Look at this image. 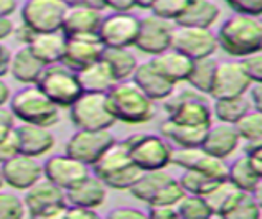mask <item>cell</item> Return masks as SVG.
<instances>
[{"label": "cell", "mask_w": 262, "mask_h": 219, "mask_svg": "<svg viewBox=\"0 0 262 219\" xmlns=\"http://www.w3.org/2000/svg\"><path fill=\"white\" fill-rule=\"evenodd\" d=\"M251 86L252 81L241 61H218L213 84L209 89V97L221 99V97L243 96L249 93Z\"/></svg>", "instance_id": "16"}, {"label": "cell", "mask_w": 262, "mask_h": 219, "mask_svg": "<svg viewBox=\"0 0 262 219\" xmlns=\"http://www.w3.org/2000/svg\"><path fill=\"white\" fill-rule=\"evenodd\" d=\"M140 18L132 12H112L104 15L97 36L106 48H134Z\"/></svg>", "instance_id": "12"}, {"label": "cell", "mask_w": 262, "mask_h": 219, "mask_svg": "<svg viewBox=\"0 0 262 219\" xmlns=\"http://www.w3.org/2000/svg\"><path fill=\"white\" fill-rule=\"evenodd\" d=\"M216 66H218V61H216L213 56L193 59L190 74H188V78H186L188 86L209 96V89H211V84H213Z\"/></svg>", "instance_id": "35"}, {"label": "cell", "mask_w": 262, "mask_h": 219, "mask_svg": "<svg viewBox=\"0 0 262 219\" xmlns=\"http://www.w3.org/2000/svg\"><path fill=\"white\" fill-rule=\"evenodd\" d=\"M10 59H12V51L9 50V47H5L4 41H0V78L9 74Z\"/></svg>", "instance_id": "52"}, {"label": "cell", "mask_w": 262, "mask_h": 219, "mask_svg": "<svg viewBox=\"0 0 262 219\" xmlns=\"http://www.w3.org/2000/svg\"><path fill=\"white\" fill-rule=\"evenodd\" d=\"M234 13L262 17V0H224Z\"/></svg>", "instance_id": "43"}, {"label": "cell", "mask_w": 262, "mask_h": 219, "mask_svg": "<svg viewBox=\"0 0 262 219\" xmlns=\"http://www.w3.org/2000/svg\"><path fill=\"white\" fill-rule=\"evenodd\" d=\"M64 217H74V219H97V217H99V213H97V209H93V208L68 205V208H66V213H64Z\"/></svg>", "instance_id": "50"}, {"label": "cell", "mask_w": 262, "mask_h": 219, "mask_svg": "<svg viewBox=\"0 0 262 219\" xmlns=\"http://www.w3.org/2000/svg\"><path fill=\"white\" fill-rule=\"evenodd\" d=\"M35 33H36L35 30H32L28 25H25V24H20L18 27H15V32H13L15 38H17L21 45H28L30 40L33 38Z\"/></svg>", "instance_id": "53"}, {"label": "cell", "mask_w": 262, "mask_h": 219, "mask_svg": "<svg viewBox=\"0 0 262 219\" xmlns=\"http://www.w3.org/2000/svg\"><path fill=\"white\" fill-rule=\"evenodd\" d=\"M66 4L74 7H89V9H96V10L106 9L104 0H66Z\"/></svg>", "instance_id": "56"}, {"label": "cell", "mask_w": 262, "mask_h": 219, "mask_svg": "<svg viewBox=\"0 0 262 219\" xmlns=\"http://www.w3.org/2000/svg\"><path fill=\"white\" fill-rule=\"evenodd\" d=\"M137 2V9H144V10H150L155 0H136Z\"/></svg>", "instance_id": "60"}, {"label": "cell", "mask_w": 262, "mask_h": 219, "mask_svg": "<svg viewBox=\"0 0 262 219\" xmlns=\"http://www.w3.org/2000/svg\"><path fill=\"white\" fill-rule=\"evenodd\" d=\"M27 47L45 66L61 63L66 47V35L61 30L59 32H36Z\"/></svg>", "instance_id": "27"}, {"label": "cell", "mask_w": 262, "mask_h": 219, "mask_svg": "<svg viewBox=\"0 0 262 219\" xmlns=\"http://www.w3.org/2000/svg\"><path fill=\"white\" fill-rule=\"evenodd\" d=\"M178 181L185 190V193L206 196L221 180L214 178V177H209V175H206V173H201L196 170H183L182 177L178 178Z\"/></svg>", "instance_id": "37"}, {"label": "cell", "mask_w": 262, "mask_h": 219, "mask_svg": "<svg viewBox=\"0 0 262 219\" xmlns=\"http://www.w3.org/2000/svg\"><path fill=\"white\" fill-rule=\"evenodd\" d=\"M251 194L254 196V200L257 201V205H259V206H260V209H262V177L257 180V183H256V186L252 188Z\"/></svg>", "instance_id": "59"}, {"label": "cell", "mask_w": 262, "mask_h": 219, "mask_svg": "<svg viewBox=\"0 0 262 219\" xmlns=\"http://www.w3.org/2000/svg\"><path fill=\"white\" fill-rule=\"evenodd\" d=\"M218 47L233 58H246L262 50V18L234 13L216 32Z\"/></svg>", "instance_id": "1"}, {"label": "cell", "mask_w": 262, "mask_h": 219, "mask_svg": "<svg viewBox=\"0 0 262 219\" xmlns=\"http://www.w3.org/2000/svg\"><path fill=\"white\" fill-rule=\"evenodd\" d=\"M206 129L180 124L177 120L167 117L160 125V135L177 147H198L203 143Z\"/></svg>", "instance_id": "31"}, {"label": "cell", "mask_w": 262, "mask_h": 219, "mask_svg": "<svg viewBox=\"0 0 262 219\" xmlns=\"http://www.w3.org/2000/svg\"><path fill=\"white\" fill-rule=\"evenodd\" d=\"M15 154H18V143H17V137H15V129H13V132L9 137L0 142V165L9 160Z\"/></svg>", "instance_id": "48"}, {"label": "cell", "mask_w": 262, "mask_h": 219, "mask_svg": "<svg viewBox=\"0 0 262 219\" xmlns=\"http://www.w3.org/2000/svg\"><path fill=\"white\" fill-rule=\"evenodd\" d=\"M171 165L183 170H196L218 180L228 178V163L198 147H178L171 150Z\"/></svg>", "instance_id": "17"}, {"label": "cell", "mask_w": 262, "mask_h": 219, "mask_svg": "<svg viewBox=\"0 0 262 219\" xmlns=\"http://www.w3.org/2000/svg\"><path fill=\"white\" fill-rule=\"evenodd\" d=\"M24 216H27L24 198L0 188V219H20Z\"/></svg>", "instance_id": "41"}, {"label": "cell", "mask_w": 262, "mask_h": 219, "mask_svg": "<svg viewBox=\"0 0 262 219\" xmlns=\"http://www.w3.org/2000/svg\"><path fill=\"white\" fill-rule=\"evenodd\" d=\"M66 10V0H25L20 18L35 32H59Z\"/></svg>", "instance_id": "11"}, {"label": "cell", "mask_w": 262, "mask_h": 219, "mask_svg": "<svg viewBox=\"0 0 262 219\" xmlns=\"http://www.w3.org/2000/svg\"><path fill=\"white\" fill-rule=\"evenodd\" d=\"M221 10L213 0H188L183 13L175 21L177 25L211 28L218 21Z\"/></svg>", "instance_id": "29"}, {"label": "cell", "mask_w": 262, "mask_h": 219, "mask_svg": "<svg viewBox=\"0 0 262 219\" xmlns=\"http://www.w3.org/2000/svg\"><path fill=\"white\" fill-rule=\"evenodd\" d=\"M175 24L167 18H162L155 13H148L140 18L139 33L134 48L155 56L159 53L171 48V35H173Z\"/></svg>", "instance_id": "15"}, {"label": "cell", "mask_w": 262, "mask_h": 219, "mask_svg": "<svg viewBox=\"0 0 262 219\" xmlns=\"http://www.w3.org/2000/svg\"><path fill=\"white\" fill-rule=\"evenodd\" d=\"M107 190L109 188L106 183L93 173L66 191V201H68V205L74 206L99 209L107 200Z\"/></svg>", "instance_id": "23"}, {"label": "cell", "mask_w": 262, "mask_h": 219, "mask_svg": "<svg viewBox=\"0 0 262 219\" xmlns=\"http://www.w3.org/2000/svg\"><path fill=\"white\" fill-rule=\"evenodd\" d=\"M171 48L178 50L191 59L214 56L218 51V38L211 28L177 25L171 35Z\"/></svg>", "instance_id": "14"}, {"label": "cell", "mask_w": 262, "mask_h": 219, "mask_svg": "<svg viewBox=\"0 0 262 219\" xmlns=\"http://www.w3.org/2000/svg\"><path fill=\"white\" fill-rule=\"evenodd\" d=\"M91 168L94 175L99 177L109 190L129 191L142 175V170L132 162L125 142L117 139Z\"/></svg>", "instance_id": "3"}, {"label": "cell", "mask_w": 262, "mask_h": 219, "mask_svg": "<svg viewBox=\"0 0 262 219\" xmlns=\"http://www.w3.org/2000/svg\"><path fill=\"white\" fill-rule=\"evenodd\" d=\"M104 45L97 33L89 35H71L66 36V47L61 63L71 68L73 71H81L83 68L99 61L102 58Z\"/></svg>", "instance_id": "19"}, {"label": "cell", "mask_w": 262, "mask_h": 219, "mask_svg": "<svg viewBox=\"0 0 262 219\" xmlns=\"http://www.w3.org/2000/svg\"><path fill=\"white\" fill-rule=\"evenodd\" d=\"M130 194L147 206L157 205H178L185 196V190L178 178L171 177L167 170L142 171L140 178L130 188Z\"/></svg>", "instance_id": "6"}, {"label": "cell", "mask_w": 262, "mask_h": 219, "mask_svg": "<svg viewBox=\"0 0 262 219\" xmlns=\"http://www.w3.org/2000/svg\"><path fill=\"white\" fill-rule=\"evenodd\" d=\"M102 17H104L102 10L89 9V7L68 5V10H66L64 18H63L61 32L66 36L97 33Z\"/></svg>", "instance_id": "25"}, {"label": "cell", "mask_w": 262, "mask_h": 219, "mask_svg": "<svg viewBox=\"0 0 262 219\" xmlns=\"http://www.w3.org/2000/svg\"><path fill=\"white\" fill-rule=\"evenodd\" d=\"M106 99L117 122L142 125L155 117V101L148 97L134 79L117 81L107 91Z\"/></svg>", "instance_id": "2"}, {"label": "cell", "mask_w": 262, "mask_h": 219, "mask_svg": "<svg viewBox=\"0 0 262 219\" xmlns=\"http://www.w3.org/2000/svg\"><path fill=\"white\" fill-rule=\"evenodd\" d=\"M13 20L10 17H0V41H5L7 38H10L15 32Z\"/></svg>", "instance_id": "55"}, {"label": "cell", "mask_w": 262, "mask_h": 219, "mask_svg": "<svg viewBox=\"0 0 262 219\" xmlns=\"http://www.w3.org/2000/svg\"><path fill=\"white\" fill-rule=\"evenodd\" d=\"M241 140L243 139L234 124L218 122V124H211L206 129L201 147H203L208 154L226 160L228 157H231L239 148Z\"/></svg>", "instance_id": "22"}, {"label": "cell", "mask_w": 262, "mask_h": 219, "mask_svg": "<svg viewBox=\"0 0 262 219\" xmlns=\"http://www.w3.org/2000/svg\"><path fill=\"white\" fill-rule=\"evenodd\" d=\"M78 73V78L81 82L84 93H99V94H107V91L116 84V78L106 61L101 58L99 61L89 64L83 68Z\"/></svg>", "instance_id": "30"}, {"label": "cell", "mask_w": 262, "mask_h": 219, "mask_svg": "<svg viewBox=\"0 0 262 219\" xmlns=\"http://www.w3.org/2000/svg\"><path fill=\"white\" fill-rule=\"evenodd\" d=\"M262 214V209L254 200L251 191H241L236 198L234 205L226 213V219H257Z\"/></svg>", "instance_id": "39"}, {"label": "cell", "mask_w": 262, "mask_h": 219, "mask_svg": "<svg viewBox=\"0 0 262 219\" xmlns=\"http://www.w3.org/2000/svg\"><path fill=\"white\" fill-rule=\"evenodd\" d=\"M114 140L116 137L111 129H78L66 142L64 154L93 167L99 160V157L114 143Z\"/></svg>", "instance_id": "13"}, {"label": "cell", "mask_w": 262, "mask_h": 219, "mask_svg": "<svg viewBox=\"0 0 262 219\" xmlns=\"http://www.w3.org/2000/svg\"><path fill=\"white\" fill-rule=\"evenodd\" d=\"M18 0H0V17H10L17 10Z\"/></svg>", "instance_id": "57"}, {"label": "cell", "mask_w": 262, "mask_h": 219, "mask_svg": "<svg viewBox=\"0 0 262 219\" xmlns=\"http://www.w3.org/2000/svg\"><path fill=\"white\" fill-rule=\"evenodd\" d=\"M15 137H17L20 154L36 158H40L45 154H50L56 143V139L53 132L50 130V127L27 122L15 125Z\"/></svg>", "instance_id": "21"}, {"label": "cell", "mask_w": 262, "mask_h": 219, "mask_svg": "<svg viewBox=\"0 0 262 219\" xmlns=\"http://www.w3.org/2000/svg\"><path fill=\"white\" fill-rule=\"evenodd\" d=\"M70 119L78 129H111L117 120L107 105L106 94L83 93L70 105Z\"/></svg>", "instance_id": "10"}, {"label": "cell", "mask_w": 262, "mask_h": 219, "mask_svg": "<svg viewBox=\"0 0 262 219\" xmlns=\"http://www.w3.org/2000/svg\"><path fill=\"white\" fill-rule=\"evenodd\" d=\"M15 120H17V119H15L10 107L2 105V107H0V142L5 140L13 132Z\"/></svg>", "instance_id": "46"}, {"label": "cell", "mask_w": 262, "mask_h": 219, "mask_svg": "<svg viewBox=\"0 0 262 219\" xmlns=\"http://www.w3.org/2000/svg\"><path fill=\"white\" fill-rule=\"evenodd\" d=\"M38 86L51 101H53L59 109H70V105L84 93L81 87L78 73L73 71L63 63L48 64L43 68L40 74Z\"/></svg>", "instance_id": "8"}, {"label": "cell", "mask_w": 262, "mask_h": 219, "mask_svg": "<svg viewBox=\"0 0 262 219\" xmlns=\"http://www.w3.org/2000/svg\"><path fill=\"white\" fill-rule=\"evenodd\" d=\"M104 5L112 12H132V9L137 7V2L136 0H104Z\"/></svg>", "instance_id": "51"}, {"label": "cell", "mask_w": 262, "mask_h": 219, "mask_svg": "<svg viewBox=\"0 0 262 219\" xmlns=\"http://www.w3.org/2000/svg\"><path fill=\"white\" fill-rule=\"evenodd\" d=\"M241 139L249 142L262 137V112L251 107L246 114L234 124Z\"/></svg>", "instance_id": "40"}, {"label": "cell", "mask_w": 262, "mask_h": 219, "mask_svg": "<svg viewBox=\"0 0 262 219\" xmlns=\"http://www.w3.org/2000/svg\"><path fill=\"white\" fill-rule=\"evenodd\" d=\"M213 116L218 119V122L236 124L246 112H248L252 104L249 96H234V97H221V99H213Z\"/></svg>", "instance_id": "33"}, {"label": "cell", "mask_w": 262, "mask_h": 219, "mask_svg": "<svg viewBox=\"0 0 262 219\" xmlns=\"http://www.w3.org/2000/svg\"><path fill=\"white\" fill-rule=\"evenodd\" d=\"M102 59L114 74L116 81L132 79L139 66V59L130 48H104Z\"/></svg>", "instance_id": "32"}, {"label": "cell", "mask_w": 262, "mask_h": 219, "mask_svg": "<svg viewBox=\"0 0 262 219\" xmlns=\"http://www.w3.org/2000/svg\"><path fill=\"white\" fill-rule=\"evenodd\" d=\"M241 191L243 190L236 188L228 178L221 180L220 183L205 196V200L208 201L209 208H211L213 216H220V217L226 216V213L231 209V206L234 205V201Z\"/></svg>", "instance_id": "34"}, {"label": "cell", "mask_w": 262, "mask_h": 219, "mask_svg": "<svg viewBox=\"0 0 262 219\" xmlns=\"http://www.w3.org/2000/svg\"><path fill=\"white\" fill-rule=\"evenodd\" d=\"M132 79L148 97H152L154 101L167 99L177 87V84H173V82L168 81L162 73L157 71L150 61L139 63Z\"/></svg>", "instance_id": "24"}, {"label": "cell", "mask_w": 262, "mask_h": 219, "mask_svg": "<svg viewBox=\"0 0 262 219\" xmlns=\"http://www.w3.org/2000/svg\"><path fill=\"white\" fill-rule=\"evenodd\" d=\"M177 209H178V216L183 219H206L213 216L211 208H209L205 196L190 194V193H185L183 198L178 201Z\"/></svg>", "instance_id": "38"}, {"label": "cell", "mask_w": 262, "mask_h": 219, "mask_svg": "<svg viewBox=\"0 0 262 219\" xmlns=\"http://www.w3.org/2000/svg\"><path fill=\"white\" fill-rule=\"evenodd\" d=\"M4 185H5V181H4V175H2V167H0V188Z\"/></svg>", "instance_id": "61"}, {"label": "cell", "mask_w": 262, "mask_h": 219, "mask_svg": "<svg viewBox=\"0 0 262 219\" xmlns=\"http://www.w3.org/2000/svg\"><path fill=\"white\" fill-rule=\"evenodd\" d=\"M0 167H2L5 185L18 191L28 190L30 186L43 178V163H40L36 157H30L20 152L10 157Z\"/></svg>", "instance_id": "20"}, {"label": "cell", "mask_w": 262, "mask_h": 219, "mask_svg": "<svg viewBox=\"0 0 262 219\" xmlns=\"http://www.w3.org/2000/svg\"><path fill=\"white\" fill-rule=\"evenodd\" d=\"M10 97H12L10 86L7 84L4 78H0V107H2V105L9 104L10 102Z\"/></svg>", "instance_id": "58"}, {"label": "cell", "mask_w": 262, "mask_h": 219, "mask_svg": "<svg viewBox=\"0 0 262 219\" xmlns=\"http://www.w3.org/2000/svg\"><path fill=\"white\" fill-rule=\"evenodd\" d=\"M24 203L27 214L35 219L64 217L66 208H68L66 191L45 177L25 190Z\"/></svg>", "instance_id": "9"}, {"label": "cell", "mask_w": 262, "mask_h": 219, "mask_svg": "<svg viewBox=\"0 0 262 219\" xmlns=\"http://www.w3.org/2000/svg\"><path fill=\"white\" fill-rule=\"evenodd\" d=\"M186 4H188V0H155L150 10L152 13L175 24L180 15L183 13Z\"/></svg>", "instance_id": "42"}, {"label": "cell", "mask_w": 262, "mask_h": 219, "mask_svg": "<svg viewBox=\"0 0 262 219\" xmlns=\"http://www.w3.org/2000/svg\"><path fill=\"white\" fill-rule=\"evenodd\" d=\"M43 68L45 64L33 55V51L27 45H21L17 51L12 53L9 74L21 84H36Z\"/></svg>", "instance_id": "28"}, {"label": "cell", "mask_w": 262, "mask_h": 219, "mask_svg": "<svg viewBox=\"0 0 262 219\" xmlns=\"http://www.w3.org/2000/svg\"><path fill=\"white\" fill-rule=\"evenodd\" d=\"M259 178L260 177L254 170L249 157L246 154L237 157L233 163L228 165V180L243 191H252V188L256 186Z\"/></svg>", "instance_id": "36"}, {"label": "cell", "mask_w": 262, "mask_h": 219, "mask_svg": "<svg viewBox=\"0 0 262 219\" xmlns=\"http://www.w3.org/2000/svg\"><path fill=\"white\" fill-rule=\"evenodd\" d=\"M241 63L252 82H262V50L243 58Z\"/></svg>", "instance_id": "44"}, {"label": "cell", "mask_w": 262, "mask_h": 219, "mask_svg": "<svg viewBox=\"0 0 262 219\" xmlns=\"http://www.w3.org/2000/svg\"><path fill=\"white\" fill-rule=\"evenodd\" d=\"M244 154L249 157L254 170L257 171V175L262 177V137L256 140H249L244 147Z\"/></svg>", "instance_id": "45"}, {"label": "cell", "mask_w": 262, "mask_h": 219, "mask_svg": "<svg viewBox=\"0 0 262 219\" xmlns=\"http://www.w3.org/2000/svg\"><path fill=\"white\" fill-rule=\"evenodd\" d=\"M154 68L159 73H162L168 81H171L173 84H178V82H186V78H188L193 59L188 58L183 53H180L175 48H168L165 51L159 53V55L152 56L148 59Z\"/></svg>", "instance_id": "26"}, {"label": "cell", "mask_w": 262, "mask_h": 219, "mask_svg": "<svg viewBox=\"0 0 262 219\" xmlns=\"http://www.w3.org/2000/svg\"><path fill=\"white\" fill-rule=\"evenodd\" d=\"M91 167L83 162L76 160L68 154L51 155L43 163V177L55 183L61 190L68 191L70 188L83 181L88 175H91Z\"/></svg>", "instance_id": "18"}, {"label": "cell", "mask_w": 262, "mask_h": 219, "mask_svg": "<svg viewBox=\"0 0 262 219\" xmlns=\"http://www.w3.org/2000/svg\"><path fill=\"white\" fill-rule=\"evenodd\" d=\"M148 214L145 211L132 206H117L112 211H109L107 217L111 219H145Z\"/></svg>", "instance_id": "47"}, {"label": "cell", "mask_w": 262, "mask_h": 219, "mask_svg": "<svg viewBox=\"0 0 262 219\" xmlns=\"http://www.w3.org/2000/svg\"><path fill=\"white\" fill-rule=\"evenodd\" d=\"M132 162L142 171L165 170L171 165V145L160 134L137 132L124 139Z\"/></svg>", "instance_id": "7"}, {"label": "cell", "mask_w": 262, "mask_h": 219, "mask_svg": "<svg viewBox=\"0 0 262 219\" xmlns=\"http://www.w3.org/2000/svg\"><path fill=\"white\" fill-rule=\"evenodd\" d=\"M249 99L252 107L262 112V82H252L249 87Z\"/></svg>", "instance_id": "54"}, {"label": "cell", "mask_w": 262, "mask_h": 219, "mask_svg": "<svg viewBox=\"0 0 262 219\" xmlns=\"http://www.w3.org/2000/svg\"><path fill=\"white\" fill-rule=\"evenodd\" d=\"M9 107L20 122L53 127L59 122V107L36 84H25L12 94Z\"/></svg>", "instance_id": "4"}, {"label": "cell", "mask_w": 262, "mask_h": 219, "mask_svg": "<svg viewBox=\"0 0 262 219\" xmlns=\"http://www.w3.org/2000/svg\"><path fill=\"white\" fill-rule=\"evenodd\" d=\"M206 94L200 93L194 87H185L171 93L167 99H163V109L170 119L177 120L180 124L205 127L208 129L213 124V109L209 104Z\"/></svg>", "instance_id": "5"}, {"label": "cell", "mask_w": 262, "mask_h": 219, "mask_svg": "<svg viewBox=\"0 0 262 219\" xmlns=\"http://www.w3.org/2000/svg\"><path fill=\"white\" fill-rule=\"evenodd\" d=\"M147 214L155 219H177L178 209L175 205H157V206H148Z\"/></svg>", "instance_id": "49"}]
</instances>
